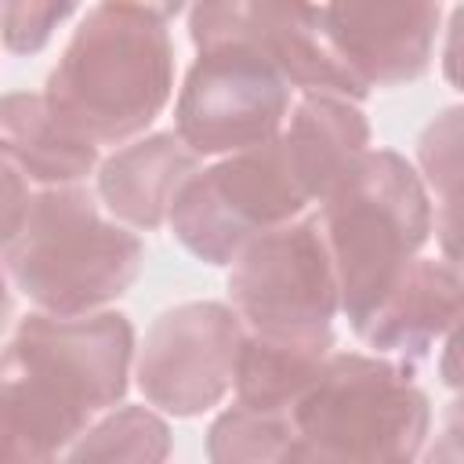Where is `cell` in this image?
I'll return each instance as SVG.
<instances>
[{
	"label": "cell",
	"instance_id": "obj_1",
	"mask_svg": "<svg viewBox=\"0 0 464 464\" xmlns=\"http://www.w3.org/2000/svg\"><path fill=\"white\" fill-rule=\"evenodd\" d=\"M134 326L120 312L25 315L0 352V464H62L130 384Z\"/></svg>",
	"mask_w": 464,
	"mask_h": 464
},
{
	"label": "cell",
	"instance_id": "obj_2",
	"mask_svg": "<svg viewBox=\"0 0 464 464\" xmlns=\"http://www.w3.org/2000/svg\"><path fill=\"white\" fill-rule=\"evenodd\" d=\"M170 14L156 4L87 7L44 83L51 116L94 149L134 141L174 91Z\"/></svg>",
	"mask_w": 464,
	"mask_h": 464
},
{
	"label": "cell",
	"instance_id": "obj_3",
	"mask_svg": "<svg viewBox=\"0 0 464 464\" xmlns=\"http://www.w3.org/2000/svg\"><path fill=\"white\" fill-rule=\"evenodd\" d=\"M319 232L337 279V308L362 319L435 228L420 174L392 149H370L323 196Z\"/></svg>",
	"mask_w": 464,
	"mask_h": 464
},
{
	"label": "cell",
	"instance_id": "obj_4",
	"mask_svg": "<svg viewBox=\"0 0 464 464\" xmlns=\"http://www.w3.org/2000/svg\"><path fill=\"white\" fill-rule=\"evenodd\" d=\"M145 265L141 239L109 221L98 199L80 188H44L29 203V218L4 250L11 283L58 319L91 315L134 286Z\"/></svg>",
	"mask_w": 464,
	"mask_h": 464
},
{
	"label": "cell",
	"instance_id": "obj_5",
	"mask_svg": "<svg viewBox=\"0 0 464 464\" xmlns=\"http://www.w3.org/2000/svg\"><path fill=\"white\" fill-rule=\"evenodd\" d=\"M294 435L334 464H413L431 406L406 362L330 352L290 410Z\"/></svg>",
	"mask_w": 464,
	"mask_h": 464
},
{
	"label": "cell",
	"instance_id": "obj_6",
	"mask_svg": "<svg viewBox=\"0 0 464 464\" xmlns=\"http://www.w3.org/2000/svg\"><path fill=\"white\" fill-rule=\"evenodd\" d=\"M308 203L312 199L276 134L257 149L196 170L174 196L167 221L192 257L207 265H232L250 239L297 221Z\"/></svg>",
	"mask_w": 464,
	"mask_h": 464
},
{
	"label": "cell",
	"instance_id": "obj_7",
	"mask_svg": "<svg viewBox=\"0 0 464 464\" xmlns=\"http://www.w3.org/2000/svg\"><path fill=\"white\" fill-rule=\"evenodd\" d=\"M290 83L236 40L196 47L174 102V134L196 156H236L272 141L290 116Z\"/></svg>",
	"mask_w": 464,
	"mask_h": 464
},
{
	"label": "cell",
	"instance_id": "obj_8",
	"mask_svg": "<svg viewBox=\"0 0 464 464\" xmlns=\"http://www.w3.org/2000/svg\"><path fill=\"white\" fill-rule=\"evenodd\" d=\"M232 312L246 334H326L337 315V279L315 218H297L250 239L228 272Z\"/></svg>",
	"mask_w": 464,
	"mask_h": 464
},
{
	"label": "cell",
	"instance_id": "obj_9",
	"mask_svg": "<svg viewBox=\"0 0 464 464\" xmlns=\"http://www.w3.org/2000/svg\"><path fill=\"white\" fill-rule=\"evenodd\" d=\"M243 323L221 301H185L152 319L134 348V377L149 406L199 417L218 406L236 377Z\"/></svg>",
	"mask_w": 464,
	"mask_h": 464
},
{
	"label": "cell",
	"instance_id": "obj_10",
	"mask_svg": "<svg viewBox=\"0 0 464 464\" xmlns=\"http://www.w3.org/2000/svg\"><path fill=\"white\" fill-rule=\"evenodd\" d=\"M196 47L236 40L257 51L301 94H330L344 102L366 98L352 72L334 58L319 33V11L301 4H196L188 11Z\"/></svg>",
	"mask_w": 464,
	"mask_h": 464
},
{
	"label": "cell",
	"instance_id": "obj_11",
	"mask_svg": "<svg viewBox=\"0 0 464 464\" xmlns=\"http://www.w3.org/2000/svg\"><path fill=\"white\" fill-rule=\"evenodd\" d=\"M315 11L326 47L362 91L413 83L431 69L439 4H330Z\"/></svg>",
	"mask_w": 464,
	"mask_h": 464
},
{
	"label": "cell",
	"instance_id": "obj_12",
	"mask_svg": "<svg viewBox=\"0 0 464 464\" xmlns=\"http://www.w3.org/2000/svg\"><path fill=\"white\" fill-rule=\"evenodd\" d=\"M460 315V272L446 257H413L384 297L352 323L359 341L384 359L406 362L428 355L453 334Z\"/></svg>",
	"mask_w": 464,
	"mask_h": 464
},
{
	"label": "cell",
	"instance_id": "obj_13",
	"mask_svg": "<svg viewBox=\"0 0 464 464\" xmlns=\"http://www.w3.org/2000/svg\"><path fill=\"white\" fill-rule=\"evenodd\" d=\"M199 170V156L174 130H156L120 145L98 167V199L123 228L152 232L167 221L174 196Z\"/></svg>",
	"mask_w": 464,
	"mask_h": 464
},
{
	"label": "cell",
	"instance_id": "obj_14",
	"mask_svg": "<svg viewBox=\"0 0 464 464\" xmlns=\"http://www.w3.org/2000/svg\"><path fill=\"white\" fill-rule=\"evenodd\" d=\"M279 145L308 199L323 203V196L355 167V160L370 152V123L355 102L304 94L297 105H290Z\"/></svg>",
	"mask_w": 464,
	"mask_h": 464
},
{
	"label": "cell",
	"instance_id": "obj_15",
	"mask_svg": "<svg viewBox=\"0 0 464 464\" xmlns=\"http://www.w3.org/2000/svg\"><path fill=\"white\" fill-rule=\"evenodd\" d=\"M0 160L44 188L80 185L98 167V149L69 134L44 94L14 91L0 98Z\"/></svg>",
	"mask_w": 464,
	"mask_h": 464
},
{
	"label": "cell",
	"instance_id": "obj_16",
	"mask_svg": "<svg viewBox=\"0 0 464 464\" xmlns=\"http://www.w3.org/2000/svg\"><path fill=\"white\" fill-rule=\"evenodd\" d=\"M334 352V330L304 337L243 334L236 355V402L261 413H290Z\"/></svg>",
	"mask_w": 464,
	"mask_h": 464
},
{
	"label": "cell",
	"instance_id": "obj_17",
	"mask_svg": "<svg viewBox=\"0 0 464 464\" xmlns=\"http://www.w3.org/2000/svg\"><path fill=\"white\" fill-rule=\"evenodd\" d=\"M170 446V428L156 410L120 406L91 420L72 439L62 464H167Z\"/></svg>",
	"mask_w": 464,
	"mask_h": 464
},
{
	"label": "cell",
	"instance_id": "obj_18",
	"mask_svg": "<svg viewBox=\"0 0 464 464\" xmlns=\"http://www.w3.org/2000/svg\"><path fill=\"white\" fill-rule=\"evenodd\" d=\"M72 14V4H0V40L11 54H36Z\"/></svg>",
	"mask_w": 464,
	"mask_h": 464
},
{
	"label": "cell",
	"instance_id": "obj_19",
	"mask_svg": "<svg viewBox=\"0 0 464 464\" xmlns=\"http://www.w3.org/2000/svg\"><path fill=\"white\" fill-rule=\"evenodd\" d=\"M457 116H460V109H446L420 138V167H424L431 188L439 181L453 185V170H457Z\"/></svg>",
	"mask_w": 464,
	"mask_h": 464
},
{
	"label": "cell",
	"instance_id": "obj_20",
	"mask_svg": "<svg viewBox=\"0 0 464 464\" xmlns=\"http://www.w3.org/2000/svg\"><path fill=\"white\" fill-rule=\"evenodd\" d=\"M29 203H33L29 181L0 160V250H7L14 243V236L22 232V225L29 218Z\"/></svg>",
	"mask_w": 464,
	"mask_h": 464
},
{
	"label": "cell",
	"instance_id": "obj_21",
	"mask_svg": "<svg viewBox=\"0 0 464 464\" xmlns=\"http://www.w3.org/2000/svg\"><path fill=\"white\" fill-rule=\"evenodd\" d=\"M276 464H334V460H330V457H323V453H315L308 442H301V439L294 435V442L283 450V457H279Z\"/></svg>",
	"mask_w": 464,
	"mask_h": 464
},
{
	"label": "cell",
	"instance_id": "obj_22",
	"mask_svg": "<svg viewBox=\"0 0 464 464\" xmlns=\"http://www.w3.org/2000/svg\"><path fill=\"white\" fill-rule=\"evenodd\" d=\"M424 464H457V428H453V424L446 428L442 442H435V446L428 450Z\"/></svg>",
	"mask_w": 464,
	"mask_h": 464
},
{
	"label": "cell",
	"instance_id": "obj_23",
	"mask_svg": "<svg viewBox=\"0 0 464 464\" xmlns=\"http://www.w3.org/2000/svg\"><path fill=\"white\" fill-rule=\"evenodd\" d=\"M7 319H11V290H7V276L0 268V334H4Z\"/></svg>",
	"mask_w": 464,
	"mask_h": 464
}]
</instances>
